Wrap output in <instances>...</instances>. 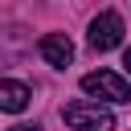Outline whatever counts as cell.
<instances>
[{
  "instance_id": "obj_1",
  "label": "cell",
  "mask_w": 131,
  "mask_h": 131,
  "mask_svg": "<svg viewBox=\"0 0 131 131\" xmlns=\"http://www.w3.org/2000/svg\"><path fill=\"white\" fill-rule=\"evenodd\" d=\"M82 90L90 98H102V102H131V86L115 70H90V74H82Z\"/></svg>"
},
{
  "instance_id": "obj_2",
  "label": "cell",
  "mask_w": 131,
  "mask_h": 131,
  "mask_svg": "<svg viewBox=\"0 0 131 131\" xmlns=\"http://www.w3.org/2000/svg\"><path fill=\"white\" fill-rule=\"evenodd\" d=\"M61 119L70 123V131H115V115L98 102H70Z\"/></svg>"
},
{
  "instance_id": "obj_3",
  "label": "cell",
  "mask_w": 131,
  "mask_h": 131,
  "mask_svg": "<svg viewBox=\"0 0 131 131\" xmlns=\"http://www.w3.org/2000/svg\"><path fill=\"white\" fill-rule=\"evenodd\" d=\"M86 41H90V49H98V53L115 49V45L123 41V16H119V12H98V16L90 20Z\"/></svg>"
},
{
  "instance_id": "obj_4",
  "label": "cell",
  "mask_w": 131,
  "mask_h": 131,
  "mask_svg": "<svg viewBox=\"0 0 131 131\" xmlns=\"http://www.w3.org/2000/svg\"><path fill=\"white\" fill-rule=\"evenodd\" d=\"M37 49H41V57H45L53 70H66V66L74 61V45H70V37H66V33H45Z\"/></svg>"
},
{
  "instance_id": "obj_5",
  "label": "cell",
  "mask_w": 131,
  "mask_h": 131,
  "mask_svg": "<svg viewBox=\"0 0 131 131\" xmlns=\"http://www.w3.org/2000/svg\"><path fill=\"white\" fill-rule=\"evenodd\" d=\"M29 98H33V90H29L25 82L0 78V111H8V115H20V111L29 106Z\"/></svg>"
},
{
  "instance_id": "obj_6",
  "label": "cell",
  "mask_w": 131,
  "mask_h": 131,
  "mask_svg": "<svg viewBox=\"0 0 131 131\" xmlns=\"http://www.w3.org/2000/svg\"><path fill=\"white\" fill-rule=\"evenodd\" d=\"M8 131H37V127H29V123H20V127H8Z\"/></svg>"
},
{
  "instance_id": "obj_7",
  "label": "cell",
  "mask_w": 131,
  "mask_h": 131,
  "mask_svg": "<svg viewBox=\"0 0 131 131\" xmlns=\"http://www.w3.org/2000/svg\"><path fill=\"white\" fill-rule=\"evenodd\" d=\"M123 66H127V70H131V49H127V53H123Z\"/></svg>"
}]
</instances>
